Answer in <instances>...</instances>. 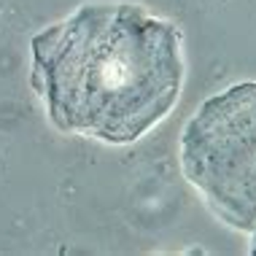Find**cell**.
I'll return each mask as SVG.
<instances>
[{"label":"cell","mask_w":256,"mask_h":256,"mask_svg":"<svg viewBox=\"0 0 256 256\" xmlns=\"http://www.w3.org/2000/svg\"><path fill=\"white\" fill-rule=\"evenodd\" d=\"M30 49L32 89L60 132L132 143L181 94V32L135 3L78 6Z\"/></svg>","instance_id":"6da1fadb"},{"label":"cell","mask_w":256,"mask_h":256,"mask_svg":"<svg viewBox=\"0 0 256 256\" xmlns=\"http://www.w3.org/2000/svg\"><path fill=\"white\" fill-rule=\"evenodd\" d=\"M181 168L224 224L256 232V84L202 102L181 135Z\"/></svg>","instance_id":"7a4b0ae2"},{"label":"cell","mask_w":256,"mask_h":256,"mask_svg":"<svg viewBox=\"0 0 256 256\" xmlns=\"http://www.w3.org/2000/svg\"><path fill=\"white\" fill-rule=\"evenodd\" d=\"M251 254H256V240H254V248H251Z\"/></svg>","instance_id":"3957f363"}]
</instances>
